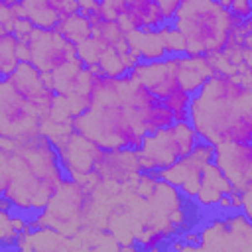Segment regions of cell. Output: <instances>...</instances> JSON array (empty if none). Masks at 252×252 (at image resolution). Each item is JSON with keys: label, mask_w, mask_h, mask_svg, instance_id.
I'll return each instance as SVG.
<instances>
[{"label": "cell", "mask_w": 252, "mask_h": 252, "mask_svg": "<svg viewBox=\"0 0 252 252\" xmlns=\"http://www.w3.org/2000/svg\"><path fill=\"white\" fill-rule=\"evenodd\" d=\"M0 191L14 209L35 215L47 207L57 189L67 181L59 152L43 132L10 140L2 138Z\"/></svg>", "instance_id": "obj_1"}, {"label": "cell", "mask_w": 252, "mask_h": 252, "mask_svg": "<svg viewBox=\"0 0 252 252\" xmlns=\"http://www.w3.org/2000/svg\"><path fill=\"white\" fill-rule=\"evenodd\" d=\"M189 122L201 140L252 144V71L215 73L193 94Z\"/></svg>", "instance_id": "obj_2"}, {"label": "cell", "mask_w": 252, "mask_h": 252, "mask_svg": "<svg viewBox=\"0 0 252 252\" xmlns=\"http://www.w3.org/2000/svg\"><path fill=\"white\" fill-rule=\"evenodd\" d=\"M73 130L100 146L102 150L142 148L146 132L124 91V77H98L93 104L73 118Z\"/></svg>", "instance_id": "obj_3"}, {"label": "cell", "mask_w": 252, "mask_h": 252, "mask_svg": "<svg viewBox=\"0 0 252 252\" xmlns=\"http://www.w3.org/2000/svg\"><path fill=\"white\" fill-rule=\"evenodd\" d=\"M240 22L217 0H183L171 24L181 32L187 55L215 57L242 43L236 35Z\"/></svg>", "instance_id": "obj_4"}, {"label": "cell", "mask_w": 252, "mask_h": 252, "mask_svg": "<svg viewBox=\"0 0 252 252\" xmlns=\"http://www.w3.org/2000/svg\"><path fill=\"white\" fill-rule=\"evenodd\" d=\"M199 134L191 126L189 120L173 122L171 126L158 130L154 134H146L142 148L138 154V163L142 171H159L181 158L189 156L193 148L199 144Z\"/></svg>", "instance_id": "obj_5"}, {"label": "cell", "mask_w": 252, "mask_h": 252, "mask_svg": "<svg viewBox=\"0 0 252 252\" xmlns=\"http://www.w3.org/2000/svg\"><path fill=\"white\" fill-rule=\"evenodd\" d=\"M51 142L59 152L61 165L67 173V179H75L87 185V179L98 177L96 171L106 156V150H102L100 146H96L94 142L79 134L77 130L59 134L51 138Z\"/></svg>", "instance_id": "obj_6"}, {"label": "cell", "mask_w": 252, "mask_h": 252, "mask_svg": "<svg viewBox=\"0 0 252 252\" xmlns=\"http://www.w3.org/2000/svg\"><path fill=\"white\" fill-rule=\"evenodd\" d=\"M0 116H2V124H0L2 138L24 140L41 132L43 118L4 79L0 83Z\"/></svg>", "instance_id": "obj_7"}, {"label": "cell", "mask_w": 252, "mask_h": 252, "mask_svg": "<svg viewBox=\"0 0 252 252\" xmlns=\"http://www.w3.org/2000/svg\"><path fill=\"white\" fill-rule=\"evenodd\" d=\"M89 207H91V187L81 181L67 179L51 197L47 207L39 211V217L43 219L47 228L61 230V224L81 220L87 215Z\"/></svg>", "instance_id": "obj_8"}, {"label": "cell", "mask_w": 252, "mask_h": 252, "mask_svg": "<svg viewBox=\"0 0 252 252\" xmlns=\"http://www.w3.org/2000/svg\"><path fill=\"white\" fill-rule=\"evenodd\" d=\"M26 41L30 45V63L43 75H51L77 59V47L57 30H33Z\"/></svg>", "instance_id": "obj_9"}, {"label": "cell", "mask_w": 252, "mask_h": 252, "mask_svg": "<svg viewBox=\"0 0 252 252\" xmlns=\"http://www.w3.org/2000/svg\"><path fill=\"white\" fill-rule=\"evenodd\" d=\"M2 79L8 81L12 85V89L22 98H26L43 120L49 116V110H51L57 94L49 87L45 75L33 63H20L12 75L2 77Z\"/></svg>", "instance_id": "obj_10"}, {"label": "cell", "mask_w": 252, "mask_h": 252, "mask_svg": "<svg viewBox=\"0 0 252 252\" xmlns=\"http://www.w3.org/2000/svg\"><path fill=\"white\" fill-rule=\"evenodd\" d=\"M179 63L181 55H167L158 61H140L128 75L144 83L159 100L171 93L183 89L179 81Z\"/></svg>", "instance_id": "obj_11"}, {"label": "cell", "mask_w": 252, "mask_h": 252, "mask_svg": "<svg viewBox=\"0 0 252 252\" xmlns=\"http://www.w3.org/2000/svg\"><path fill=\"white\" fill-rule=\"evenodd\" d=\"M215 163L236 191L252 179V144L224 142L215 146Z\"/></svg>", "instance_id": "obj_12"}, {"label": "cell", "mask_w": 252, "mask_h": 252, "mask_svg": "<svg viewBox=\"0 0 252 252\" xmlns=\"http://www.w3.org/2000/svg\"><path fill=\"white\" fill-rule=\"evenodd\" d=\"M203 169H205V165L189 154V156L181 158L179 161H175L173 165L159 169L158 177L161 181L173 185L175 189H179L185 199H195V195L199 193L201 181H203Z\"/></svg>", "instance_id": "obj_13"}, {"label": "cell", "mask_w": 252, "mask_h": 252, "mask_svg": "<svg viewBox=\"0 0 252 252\" xmlns=\"http://www.w3.org/2000/svg\"><path fill=\"white\" fill-rule=\"evenodd\" d=\"M232 191H234L232 183L213 161V163L205 165V169H203V181H201L199 193L195 195V201L201 207H217L219 201Z\"/></svg>", "instance_id": "obj_14"}, {"label": "cell", "mask_w": 252, "mask_h": 252, "mask_svg": "<svg viewBox=\"0 0 252 252\" xmlns=\"http://www.w3.org/2000/svg\"><path fill=\"white\" fill-rule=\"evenodd\" d=\"M128 47L140 61H158L167 57L163 35L159 30H136L126 33Z\"/></svg>", "instance_id": "obj_15"}, {"label": "cell", "mask_w": 252, "mask_h": 252, "mask_svg": "<svg viewBox=\"0 0 252 252\" xmlns=\"http://www.w3.org/2000/svg\"><path fill=\"white\" fill-rule=\"evenodd\" d=\"M16 8L18 14L30 20L35 30H57V26L63 22L47 0H22Z\"/></svg>", "instance_id": "obj_16"}, {"label": "cell", "mask_w": 252, "mask_h": 252, "mask_svg": "<svg viewBox=\"0 0 252 252\" xmlns=\"http://www.w3.org/2000/svg\"><path fill=\"white\" fill-rule=\"evenodd\" d=\"M57 32L63 33V37L67 41H71L75 47L81 45L83 41H87L89 37H93L94 33V28L89 20V16H85L83 12H75L71 14L69 18H65L59 26H57Z\"/></svg>", "instance_id": "obj_17"}, {"label": "cell", "mask_w": 252, "mask_h": 252, "mask_svg": "<svg viewBox=\"0 0 252 252\" xmlns=\"http://www.w3.org/2000/svg\"><path fill=\"white\" fill-rule=\"evenodd\" d=\"M20 37L14 33H0V73L2 77H8L16 71V67L22 63L18 55Z\"/></svg>", "instance_id": "obj_18"}, {"label": "cell", "mask_w": 252, "mask_h": 252, "mask_svg": "<svg viewBox=\"0 0 252 252\" xmlns=\"http://www.w3.org/2000/svg\"><path fill=\"white\" fill-rule=\"evenodd\" d=\"M140 122H142V128H144L146 134H154V132H158V130H163V128L171 126V124L175 122V116L171 114V110H169L163 102H159V104H156L154 108H150V110L142 116Z\"/></svg>", "instance_id": "obj_19"}, {"label": "cell", "mask_w": 252, "mask_h": 252, "mask_svg": "<svg viewBox=\"0 0 252 252\" xmlns=\"http://www.w3.org/2000/svg\"><path fill=\"white\" fill-rule=\"evenodd\" d=\"M96 65H98L102 77H124V75L130 73V69H128L122 53L116 47L104 49V53L100 55V59H98Z\"/></svg>", "instance_id": "obj_20"}, {"label": "cell", "mask_w": 252, "mask_h": 252, "mask_svg": "<svg viewBox=\"0 0 252 252\" xmlns=\"http://www.w3.org/2000/svg\"><path fill=\"white\" fill-rule=\"evenodd\" d=\"M191 100H193V94L187 93L185 89H179V91L171 93L169 96H165L161 102L171 110V114L175 116V122H183V120H189Z\"/></svg>", "instance_id": "obj_21"}, {"label": "cell", "mask_w": 252, "mask_h": 252, "mask_svg": "<svg viewBox=\"0 0 252 252\" xmlns=\"http://www.w3.org/2000/svg\"><path fill=\"white\" fill-rule=\"evenodd\" d=\"M104 49H108V45L100 37H96L93 33V37H89L87 41H83L81 45H77V57L85 63V67H93V65L98 63V59L104 53Z\"/></svg>", "instance_id": "obj_22"}, {"label": "cell", "mask_w": 252, "mask_h": 252, "mask_svg": "<svg viewBox=\"0 0 252 252\" xmlns=\"http://www.w3.org/2000/svg\"><path fill=\"white\" fill-rule=\"evenodd\" d=\"M94 35L100 37L108 47H118L126 41V32L120 28L116 20H104L94 26Z\"/></svg>", "instance_id": "obj_23"}, {"label": "cell", "mask_w": 252, "mask_h": 252, "mask_svg": "<svg viewBox=\"0 0 252 252\" xmlns=\"http://www.w3.org/2000/svg\"><path fill=\"white\" fill-rule=\"evenodd\" d=\"M161 35H163V43L167 49V55H183L185 53V39L181 35V32L173 26V24H165L159 28Z\"/></svg>", "instance_id": "obj_24"}, {"label": "cell", "mask_w": 252, "mask_h": 252, "mask_svg": "<svg viewBox=\"0 0 252 252\" xmlns=\"http://www.w3.org/2000/svg\"><path fill=\"white\" fill-rule=\"evenodd\" d=\"M226 8L236 16L238 20H252V0H228Z\"/></svg>", "instance_id": "obj_25"}, {"label": "cell", "mask_w": 252, "mask_h": 252, "mask_svg": "<svg viewBox=\"0 0 252 252\" xmlns=\"http://www.w3.org/2000/svg\"><path fill=\"white\" fill-rule=\"evenodd\" d=\"M156 2H158V8H159L165 24H171L175 20V16L183 4V0H156Z\"/></svg>", "instance_id": "obj_26"}, {"label": "cell", "mask_w": 252, "mask_h": 252, "mask_svg": "<svg viewBox=\"0 0 252 252\" xmlns=\"http://www.w3.org/2000/svg\"><path fill=\"white\" fill-rule=\"evenodd\" d=\"M77 2H79V12H83L85 16H89L100 4V0H77Z\"/></svg>", "instance_id": "obj_27"}]
</instances>
